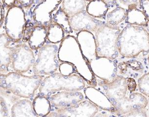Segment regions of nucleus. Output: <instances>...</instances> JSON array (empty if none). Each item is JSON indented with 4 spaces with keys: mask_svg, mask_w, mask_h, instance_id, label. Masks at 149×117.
I'll list each match as a JSON object with an SVG mask.
<instances>
[{
    "mask_svg": "<svg viewBox=\"0 0 149 117\" xmlns=\"http://www.w3.org/2000/svg\"><path fill=\"white\" fill-rule=\"evenodd\" d=\"M149 33L142 26L128 25L120 31L117 41L118 52L126 58L149 51Z\"/></svg>",
    "mask_w": 149,
    "mask_h": 117,
    "instance_id": "obj_1",
    "label": "nucleus"
},
{
    "mask_svg": "<svg viewBox=\"0 0 149 117\" xmlns=\"http://www.w3.org/2000/svg\"><path fill=\"white\" fill-rule=\"evenodd\" d=\"M43 79V76H27L15 71L0 73V87L20 98L29 99L33 97Z\"/></svg>",
    "mask_w": 149,
    "mask_h": 117,
    "instance_id": "obj_2",
    "label": "nucleus"
},
{
    "mask_svg": "<svg viewBox=\"0 0 149 117\" xmlns=\"http://www.w3.org/2000/svg\"><path fill=\"white\" fill-rule=\"evenodd\" d=\"M58 58L61 62H68L73 64L78 74L86 80L84 71V72L83 70L85 71L92 83L94 80V75L90 69L89 63L82 55L79 45L75 37L71 35L64 37L61 42L58 49ZM86 77L88 83L86 75Z\"/></svg>",
    "mask_w": 149,
    "mask_h": 117,
    "instance_id": "obj_3",
    "label": "nucleus"
},
{
    "mask_svg": "<svg viewBox=\"0 0 149 117\" xmlns=\"http://www.w3.org/2000/svg\"><path fill=\"white\" fill-rule=\"evenodd\" d=\"M85 86L84 79L78 74L64 76L54 72L43 79L38 89L40 95L48 97L59 91H80Z\"/></svg>",
    "mask_w": 149,
    "mask_h": 117,
    "instance_id": "obj_4",
    "label": "nucleus"
},
{
    "mask_svg": "<svg viewBox=\"0 0 149 117\" xmlns=\"http://www.w3.org/2000/svg\"><path fill=\"white\" fill-rule=\"evenodd\" d=\"M119 28L109 26L106 23L95 31L97 57H104L113 60L118 55L117 41L120 32Z\"/></svg>",
    "mask_w": 149,
    "mask_h": 117,
    "instance_id": "obj_5",
    "label": "nucleus"
},
{
    "mask_svg": "<svg viewBox=\"0 0 149 117\" xmlns=\"http://www.w3.org/2000/svg\"><path fill=\"white\" fill-rule=\"evenodd\" d=\"M58 49L56 44L44 45L39 48L33 67L34 75H49L57 71L59 66Z\"/></svg>",
    "mask_w": 149,
    "mask_h": 117,
    "instance_id": "obj_6",
    "label": "nucleus"
},
{
    "mask_svg": "<svg viewBox=\"0 0 149 117\" xmlns=\"http://www.w3.org/2000/svg\"><path fill=\"white\" fill-rule=\"evenodd\" d=\"M26 22L25 11L21 5L9 8L4 20L6 34L14 42H20Z\"/></svg>",
    "mask_w": 149,
    "mask_h": 117,
    "instance_id": "obj_7",
    "label": "nucleus"
},
{
    "mask_svg": "<svg viewBox=\"0 0 149 117\" xmlns=\"http://www.w3.org/2000/svg\"><path fill=\"white\" fill-rule=\"evenodd\" d=\"M35 60L33 50L29 45L18 43L13 46L11 64L14 71L22 74L28 72Z\"/></svg>",
    "mask_w": 149,
    "mask_h": 117,
    "instance_id": "obj_8",
    "label": "nucleus"
},
{
    "mask_svg": "<svg viewBox=\"0 0 149 117\" xmlns=\"http://www.w3.org/2000/svg\"><path fill=\"white\" fill-rule=\"evenodd\" d=\"M98 110L93 103L84 100L67 107H51L47 117H94Z\"/></svg>",
    "mask_w": 149,
    "mask_h": 117,
    "instance_id": "obj_9",
    "label": "nucleus"
},
{
    "mask_svg": "<svg viewBox=\"0 0 149 117\" xmlns=\"http://www.w3.org/2000/svg\"><path fill=\"white\" fill-rule=\"evenodd\" d=\"M99 85L103 89L102 92L106 95L114 107L126 97L127 85L126 79L123 77L116 76L111 82L103 81Z\"/></svg>",
    "mask_w": 149,
    "mask_h": 117,
    "instance_id": "obj_10",
    "label": "nucleus"
},
{
    "mask_svg": "<svg viewBox=\"0 0 149 117\" xmlns=\"http://www.w3.org/2000/svg\"><path fill=\"white\" fill-rule=\"evenodd\" d=\"M89 63L93 74L103 81L111 82L116 76V65L111 59L97 57Z\"/></svg>",
    "mask_w": 149,
    "mask_h": 117,
    "instance_id": "obj_11",
    "label": "nucleus"
},
{
    "mask_svg": "<svg viewBox=\"0 0 149 117\" xmlns=\"http://www.w3.org/2000/svg\"><path fill=\"white\" fill-rule=\"evenodd\" d=\"M69 21L72 30L74 31H87L95 32L106 23L98 20L89 15L83 10L69 18Z\"/></svg>",
    "mask_w": 149,
    "mask_h": 117,
    "instance_id": "obj_12",
    "label": "nucleus"
},
{
    "mask_svg": "<svg viewBox=\"0 0 149 117\" xmlns=\"http://www.w3.org/2000/svg\"><path fill=\"white\" fill-rule=\"evenodd\" d=\"M62 0H42L33 9V17L36 24L48 26L52 22V13L57 9Z\"/></svg>",
    "mask_w": 149,
    "mask_h": 117,
    "instance_id": "obj_13",
    "label": "nucleus"
},
{
    "mask_svg": "<svg viewBox=\"0 0 149 117\" xmlns=\"http://www.w3.org/2000/svg\"><path fill=\"white\" fill-rule=\"evenodd\" d=\"M51 107H67L76 105L84 100L82 93L62 91L48 96Z\"/></svg>",
    "mask_w": 149,
    "mask_h": 117,
    "instance_id": "obj_14",
    "label": "nucleus"
},
{
    "mask_svg": "<svg viewBox=\"0 0 149 117\" xmlns=\"http://www.w3.org/2000/svg\"><path fill=\"white\" fill-rule=\"evenodd\" d=\"M77 41L82 55L88 63L97 58L95 37L89 31H79L77 35Z\"/></svg>",
    "mask_w": 149,
    "mask_h": 117,
    "instance_id": "obj_15",
    "label": "nucleus"
},
{
    "mask_svg": "<svg viewBox=\"0 0 149 117\" xmlns=\"http://www.w3.org/2000/svg\"><path fill=\"white\" fill-rule=\"evenodd\" d=\"M13 43L14 41L6 33L0 34V73L8 72V67L11 63Z\"/></svg>",
    "mask_w": 149,
    "mask_h": 117,
    "instance_id": "obj_16",
    "label": "nucleus"
},
{
    "mask_svg": "<svg viewBox=\"0 0 149 117\" xmlns=\"http://www.w3.org/2000/svg\"><path fill=\"white\" fill-rule=\"evenodd\" d=\"M86 97L90 102L95 104L101 109L115 113V107L106 95L99 90L92 87H88L84 89Z\"/></svg>",
    "mask_w": 149,
    "mask_h": 117,
    "instance_id": "obj_17",
    "label": "nucleus"
},
{
    "mask_svg": "<svg viewBox=\"0 0 149 117\" xmlns=\"http://www.w3.org/2000/svg\"><path fill=\"white\" fill-rule=\"evenodd\" d=\"M20 98L8 90L0 87V117H11V107Z\"/></svg>",
    "mask_w": 149,
    "mask_h": 117,
    "instance_id": "obj_18",
    "label": "nucleus"
},
{
    "mask_svg": "<svg viewBox=\"0 0 149 117\" xmlns=\"http://www.w3.org/2000/svg\"><path fill=\"white\" fill-rule=\"evenodd\" d=\"M11 117H37L33 109L32 102L28 99H19L13 105Z\"/></svg>",
    "mask_w": 149,
    "mask_h": 117,
    "instance_id": "obj_19",
    "label": "nucleus"
},
{
    "mask_svg": "<svg viewBox=\"0 0 149 117\" xmlns=\"http://www.w3.org/2000/svg\"><path fill=\"white\" fill-rule=\"evenodd\" d=\"M46 40V27L36 24L28 41L29 46L33 50H37L45 45Z\"/></svg>",
    "mask_w": 149,
    "mask_h": 117,
    "instance_id": "obj_20",
    "label": "nucleus"
},
{
    "mask_svg": "<svg viewBox=\"0 0 149 117\" xmlns=\"http://www.w3.org/2000/svg\"><path fill=\"white\" fill-rule=\"evenodd\" d=\"M126 22L129 25L146 27L148 25L149 19L141 9L137 7L127 9Z\"/></svg>",
    "mask_w": 149,
    "mask_h": 117,
    "instance_id": "obj_21",
    "label": "nucleus"
},
{
    "mask_svg": "<svg viewBox=\"0 0 149 117\" xmlns=\"http://www.w3.org/2000/svg\"><path fill=\"white\" fill-rule=\"evenodd\" d=\"M86 12L95 18L104 17L109 10V7L102 0H92L86 6Z\"/></svg>",
    "mask_w": 149,
    "mask_h": 117,
    "instance_id": "obj_22",
    "label": "nucleus"
},
{
    "mask_svg": "<svg viewBox=\"0 0 149 117\" xmlns=\"http://www.w3.org/2000/svg\"><path fill=\"white\" fill-rule=\"evenodd\" d=\"M34 112L38 117H47L50 113L51 105L48 97L44 96H37L32 102Z\"/></svg>",
    "mask_w": 149,
    "mask_h": 117,
    "instance_id": "obj_23",
    "label": "nucleus"
},
{
    "mask_svg": "<svg viewBox=\"0 0 149 117\" xmlns=\"http://www.w3.org/2000/svg\"><path fill=\"white\" fill-rule=\"evenodd\" d=\"M86 2L84 0H62L61 8L69 18L84 10Z\"/></svg>",
    "mask_w": 149,
    "mask_h": 117,
    "instance_id": "obj_24",
    "label": "nucleus"
},
{
    "mask_svg": "<svg viewBox=\"0 0 149 117\" xmlns=\"http://www.w3.org/2000/svg\"><path fill=\"white\" fill-rule=\"evenodd\" d=\"M47 40L53 43H60L64 38V31L57 23L53 21L46 27Z\"/></svg>",
    "mask_w": 149,
    "mask_h": 117,
    "instance_id": "obj_25",
    "label": "nucleus"
},
{
    "mask_svg": "<svg viewBox=\"0 0 149 117\" xmlns=\"http://www.w3.org/2000/svg\"><path fill=\"white\" fill-rule=\"evenodd\" d=\"M127 9L117 6L107 15L106 23L109 26H116L125 20Z\"/></svg>",
    "mask_w": 149,
    "mask_h": 117,
    "instance_id": "obj_26",
    "label": "nucleus"
},
{
    "mask_svg": "<svg viewBox=\"0 0 149 117\" xmlns=\"http://www.w3.org/2000/svg\"><path fill=\"white\" fill-rule=\"evenodd\" d=\"M52 21L59 25L65 32L70 33L72 32L73 30L70 26L68 16L61 8H59L54 14L52 19Z\"/></svg>",
    "mask_w": 149,
    "mask_h": 117,
    "instance_id": "obj_27",
    "label": "nucleus"
},
{
    "mask_svg": "<svg viewBox=\"0 0 149 117\" xmlns=\"http://www.w3.org/2000/svg\"><path fill=\"white\" fill-rule=\"evenodd\" d=\"M60 73L64 76H69L71 74L77 73L74 65L68 62H62L58 66Z\"/></svg>",
    "mask_w": 149,
    "mask_h": 117,
    "instance_id": "obj_28",
    "label": "nucleus"
},
{
    "mask_svg": "<svg viewBox=\"0 0 149 117\" xmlns=\"http://www.w3.org/2000/svg\"><path fill=\"white\" fill-rule=\"evenodd\" d=\"M149 73L145 74L138 80V85L140 91L143 94L149 96Z\"/></svg>",
    "mask_w": 149,
    "mask_h": 117,
    "instance_id": "obj_29",
    "label": "nucleus"
},
{
    "mask_svg": "<svg viewBox=\"0 0 149 117\" xmlns=\"http://www.w3.org/2000/svg\"><path fill=\"white\" fill-rule=\"evenodd\" d=\"M35 25L30 21H26V23L25 25V28L24 29L23 36H22V42L24 43L28 42L30 36H31L33 30L34 29Z\"/></svg>",
    "mask_w": 149,
    "mask_h": 117,
    "instance_id": "obj_30",
    "label": "nucleus"
},
{
    "mask_svg": "<svg viewBox=\"0 0 149 117\" xmlns=\"http://www.w3.org/2000/svg\"><path fill=\"white\" fill-rule=\"evenodd\" d=\"M119 6L125 9L137 7L139 6V0H117Z\"/></svg>",
    "mask_w": 149,
    "mask_h": 117,
    "instance_id": "obj_31",
    "label": "nucleus"
},
{
    "mask_svg": "<svg viewBox=\"0 0 149 117\" xmlns=\"http://www.w3.org/2000/svg\"><path fill=\"white\" fill-rule=\"evenodd\" d=\"M145 108H139L128 113L123 117H148Z\"/></svg>",
    "mask_w": 149,
    "mask_h": 117,
    "instance_id": "obj_32",
    "label": "nucleus"
},
{
    "mask_svg": "<svg viewBox=\"0 0 149 117\" xmlns=\"http://www.w3.org/2000/svg\"><path fill=\"white\" fill-rule=\"evenodd\" d=\"M140 8L148 18L149 19V0H139Z\"/></svg>",
    "mask_w": 149,
    "mask_h": 117,
    "instance_id": "obj_33",
    "label": "nucleus"
},
{
    "mask_svg": "<svg viewBox=\"0 0 149 117\" xmlns=\"http://www.w3.org/2000/svg\"><path fill=\"white\" fill-rule=\"evenodd\" d=\"M127 89L129 90L131 93L135 91L137 85L135 80L132 78H127Z\"/></svg>",
    "mask_w": 149,
    "mask_h": 117,
    "instance_id": "obj_34",
    "label": "nucleus"
},
{
    "mask_svg": "<svg viewBox=\"0 0 149 117\" xmlns=\"http://www.w3.org/2000/svg\"><path fill=\"white\" fill-rule=\"evenodd\" d=\"M18 3L26 9H29L33 4V0H17Z\"/></svg>",
    "mask_w": 149,
    "mask_h": 117,
    "instance_id": "obj_35",
    "label": "nucleus"
},
{
    "mask_svg": "<svg viewBox=\"0 0 149 117\" xmlns=\"http://www.w3.org/2000/svg\"><path fill=\"white\" fill-rule=\"evenodd\" d=\"M3 6L8 8V9L13 6L19 5L17 0H2Z\"/></svg>",
    "mask_w": 149,
    "mask_h": 117,
    "instance_id": "obj_36",
    "label": "nucleus"
},
{
    "mask_svg": "<svg viewBox=\"0 0 149 117\" xmlns=\"http://www.w3.org/2000/svg\"><path fill=\"white\" fill-rule=\"evenodd\" d=\"M5 17V8L3 3L0 1V28L2 27L4 23Z\"/></svg>",
    "mask_w": 149,
    "mask_h": 117,
    "instance_id": "obj_37",
    "label": "nucleus"
},
{
    "mask_svg": "<svg viewBox=\"0 0 149 117\" xmlns=\"http://www.w3.org/2000/svg\"><path fill=\"white\" fill-rule=\"evenodd\" d=\"M109 7H113L116 5L117 0H102Z\"/></svg>",
    "mask_w": 149,
    "mask_h": 117,
    "instance_id": "obj_38",
    "label": "nucleus"
},
{
    "mask_svg": "<svg viewBox=\"0 0 149 117\" xmlns=\"http://www.w3.org/2000/svg\"><path fill=\"white\" fill-rule=\"evenodd\" d=\"M42 0H33V4H36L39 3L40 2H41Z\"/></svg>",
    "mask_w": 149,
    "mask_h": 117,
    "instance_id": "obj_39",
    "label": "nucleus"
},
{
    "mask_svg": "<svg viewBox=\"0 0 149 117\" xmlns=\"http://www.w3.org/2000/svg\"><path fill=\"white\" fill-rule=\"evenodd\" d=\"M84 1H85L86 2H90V1H91L92 0H84Z\"/></svg>",
    "mask_w": 149,
    "mask_h": 117,
    "instance_id": "obj_40",
    "label": "nucleus"
}]
</instances>
